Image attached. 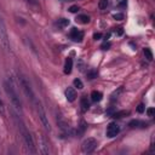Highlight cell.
<instances>
[{
	"mask_svg": "<svg viewBox=\"0 0 155 155\" xmlns=\"http://www.w3.org/2000/svg\"><path fill=\"white\" fill-rule=\"evenodd\" d=\"M13 119H15L17 126H18V130L21 131V134H22V137H23V140H24V142H26L28 149H29L32 153H36V149H35V145H34V140H33V137H32L30 132L28 131V128L26 127V125L23 124V121L21 120V118H19L17 114H13Z\"/></svg>",
	"mask_w": 155,
	"mask_h": 155,
	"instance_id": "1",
	"label": "cell"
},
{
	"mask_svg": "<svg viewBox=\"0 0 155 155\" xmlns=\"http://www.w3.org/2000/svg\"><path fill=\"white\" fill-rule=\"evenodd\" d=\"M4 87H5V91H6L7 96H9L10 101L12 102L13 107H15L16 109H18V110H21V109H22V102H21V100H19V97H18V94H17V92H16L13 85H12L10 81H5Z\"/></svg>",
	"mask_w": 155,
	"mask_h": 155,
	"instance_id": "2",
	"label": "cell"
},
{
	"mask_svg": "<svg viewBox=\"0 0 155 155\" xmlns=\"http://www.w3.org/2000/svg\"><path fill=\"white\" fill-rule=\"evenodd\" d=\"M0 44H1V46H3L6 51H10V50H11L7 29H6L5 23H4V21H3L1 18H0Z\"/></svg>",
	"mask_w": 155,
	"mask_h": 155,
	"instance_id": "3",
	"label": "cell"
},
{
	"mask_svg": "<svg viewBox=\"0 0 155 155\" xmlns=\"http://www.w3.org/2000/svg\"><path fill=\"white\" fill-rule=\"evenodd\" d=\"M18 80H19V84H21L22 90L24 91L26 96L28 97V98H29L30 101H33V102H34V101H35V96H34L33 89L30 87L29 81L27 80V78H26L24 75H22V74H18Z\"/></svg>",
	"mask_w": 155,
	"mask_h": 155,
	"instance_id": "4",
	"label": "cell"
},
{
	"mask_svg": "<svg viewBox=\"0 0 155 155\" xmlns=\"http://www.w3.org/2000/svg\"><path fill=\"white\" fill-rule=\"evenodd\" d=\"M34 103H35V107H36V111H38V115H39V119H40V121H41V124L44 125V127L47 130V131H50L51 130V126H50V123H49V119H47V116H46V113H45V109H44V107H43V104L39 102V101H34Z\"/></svg>",
	"mask_w": 155,
	"mask_h": 155,
	"instance_id": "5",
	"label": "cell"
},
{
	"mask_svg": "<svg viewBox=\"0 0 155 155\" xmlns=\"http://www.w3.org/2000/svg\"><path fill=\"white\" fill-rule=\"evenodd\" d=\"M96 147H97V141L94 138H87V140H85L83 142L81 150L85 154H90V153H92L96 149Z\"/></svg>",
	"mask_w": 155,
	"mask_h": 155,
	"instance_id": "6",
	"label": "cell"
},
{
	"mask_svg": "<svg viewBox=\"0 0 155 155\" xmlns=\"http://www.w3.org/2000/svg\"><path fill=\"white\" fill-rule=\"evenodd\" d=\"M119 131H120V127H119V125L116 124V123H110L108 126H107V137H109V138H113V137H115L116 134L119 133Z\"/></svg>",
	"mask_w": 155,
	"mask_h": 155,
	"instance_id": "7",
	"label": "cell"
},
{
	"mask_svg": "<svg viewBox=\"0 0 155 155\" xmlns=\"http://www.w3.org/2000/svg\"><path fill=\"white\" fill-rule=\"evenodd\" d=\"M70 38L73 39L74 41L80 43V41L83 40V38H84V33L80 32V30H78L76 28H73L72 32H70Z\"/></svg>",
	"mask_w": 155,
	"mask_h": 155,
	"instance_id": "8",
	"label": "cell"
},
{
	"mask_svg": "<svg viewBox=\"0 0 155 155\" xmlns=\"http://www.w3.org/2000/svg\"><path fill=\"white\" fill-rule=\"evenodd\" d=\"M66 98L69 102H74L75 101V98H76V91L73 87H68L66 90Z\"/></svg>",
	"mask_w": 155,
	"mask_h": 155,
	"instance_id": "9",
	"label": "cell"
},
{
	"mask_svg": "<svg viewBox=\"0 0 155 155\" xmlns=\"http://www.w3.org/2000/svg\"><path fill=\"white\" fill-rule=\"evenodd\" d=\"M102 98H103L102 92H100V91H92V93H91V100H92L93 102H101Z\"/></svg>",
	"mask_w": 155,
	"mask_h": 155,
	"instance_id": "10",
	"label": "cell"
},
{
	"mask_svg": "<svg viewBox=\"0 0 155 155\" xmlns=\"http://www.w3.org/2000/svg\"><path fill=\"white\" fill-rule=\"evenodd\" d=\"M72 68H73V61H72V58H67L66 64H64V73H66V74H70V73H72Z\"/></svg>",
	"mask_w": 155,
	"mask_h": 155,
	"instance_id": "11",
	"label": "cell"
},
{
	"mask_svg": "<svg viewBox=\"0 0 155 155\" xmlns=\"http://www.w3.org/2000/svg\"><path fill=\"white\" fill-rule=\"evenodd\" d=\"M76 22H79V23H83V24H86L90 22V17L87 15H80V16H78L76 18Z\"/></svg>",
	"mask_w": 155,
	"mask_h": 155,
	"instance_id": "12",
	"label": "cell"
},
{
	"mask_svg": "<svg viewBox=\"0 0 155 155\" xmlns=\"http://www.w3.org/2000/svg\"><path fill=\"white\" fill-rule=\"evenodd\" d=\"M81 109H83V111H86L89 108H90V103H89V101H87V97H83L81 98Z\"/></svg>",
	"mask_w": 155,
	"mask_h": 155,
	"instance_id": "13",
	"label": "cell"
},
{
	"mask_svg": "<svg viewBox=\"0 0 155 155\" xmlns=\"http://www.w3.org/2000/svg\"><path fill=\"white\" fill-rule=\"evenodd\" d=\"M128 125L131 127H144V126H147V124H144L143 121H140V120H133Z\"/></svg>",
	"mask_w": 155,
	"mask_h": 155,
	"instance_id": "14",
	"label": "cell"
},
{
	"mask_svg": "<svg viewBox=\"0 0 155 155\" xmlns=\"http://www.w3.org/2000/svg\"><path fill=\"white\" fill-rule=\"evenodd\" d=\"M126 115H130V111H128V110L118 111V113H115L113 116H114V118H116V119H120V118H124V116H126Z\"/></svg>",
	"mask_w": 155,
	"mask_h": 155,
	"instance_id": "15",
	"label": "cell"
},
{
	"mask_svg": "<svg viewBox=\"0 0 155 155\" xmlns=\"http://www.w3.org/2000/svg\"><path fill=\"white\" fill-rule=\"evenodd\" d=\"M68 24H69V19H67V18L58 19V26H60V27H67Z\"/></svg>",
	"mask_w": 155,
	"mask_h": 155,
	"instance_id": "16",
	"label": "cell"
},
{
	"mask_svg": "<svg viewBox=\"0 0 155 155\" xmlns=\"http://www.w3.org/2000/svg\"><path fill=\"white\" fill-rule=\"evenodd\" d=\"M144 55H145V58L148 61H151L153 60V52L150 49H144Z\"/></svg>",
	"mask_w": 155,
	"mask_h": 155,
	"instance_id": "17",
	"label": "cell"
},
{
	"mask_svg": "<svg viewBox=\"0 0 155 155\" xmlns=\"http://www.w3.org/2000/svg\"><path fill=\"white\" fill-rule=\"evenodd\" d=\"M73 84H74V86H75L76 89H79V90L84 89V84L81 83V80H80V79H75V80L73 81Z\"/></svg>",
	"mask_w": 155,
	"mask_h": 155,
	"instance_id": "18",
	"label": "cell"
},
{
	"mask_svg": "<svg viewBox=\"0 0 155 155\" xmlns=\"http://www.w3.org/2000/svg\"><path fill=\"white\" fill-rule=\"evenodd\" d=\"M107 6H108V0H100V3H98V7H100L101 10L107 9Z\"/></svg>",
	"mask_w": 155,
	"mask_h": 155,
	"instance_id": "19",
	"label": "cell"
},
{
	"mask_svg": "<svg viewBox=\"0 0 155 155\" xmlns=\"http://www.w3.org/2000/svg\"><path fill=\"white\" fill-rule=\"evenodd\" d=\"M121 91H123V87H120L118 91H115L114 93H113V96H111V100H115V98H118V96L121 93Z\"/></svg>",
	"mask_w": 155,
	"mask_h": 155,
	"instance_id": "20",
	"label": "cell"
},
{
	"mask_svg": "<svg viewBox=\"0 0 155 155\" xmlns=\"http://www.w3.org/2000/svg\"><path fill=\"white\" fill-rule=\"evenodd\" d=\"M0 114H1L3 116H5V108H4V103H3L1 98H0Z\"/></svg>",
	"mask_w": 155,
	"mask_h": 155,
	"instance_id": "21",
	"label": "cell"
},
{
	"mask_svg": "<svg viewBox=\"0 0 155 155\" xmlns=\"http://www.w3.org/2000/svg\"><path fill=\"white\" fill-rule=\"evenodd\" d=\"M27 3L29 5H33L35 7H39V3H38V0H27Z\"/></svg>",
	"mask_w": 155,
	"mask_h": 155,
	"instance_id": "22",
	"label": "cell"
},
{
	"mask_svg": "<svg viewBox=\"0 0 155 155\" xmlns=\"http://www.w3.org/2000/svg\"><path fill=\"white\" fill-rule=\"evenodd\" d=\"M114 18L116 19V21H121V19H124V15L123 13H115Z\"/></svg>",
	"mask_w": 155,
	"mask_h": 155,
	"instance_id": "23",
	"label": "cell"
},
{
	"mask_svg": "<svg viewBox=\"0 0 155 155\" xmlns=\"http://www.w3.org/2000/svg\"><path fill=\"white\" fill-rule=\"evenodd\" d=\"M94 76H97V72H89L87 73V78H89V79H93Z\"/></svg>",
	"mask_w": 155,
	"mask_h": 155,
	"instance_id": "24",
	"label": "cell"
},
{
	"mask_svg": "<svg viewBox=\"0 0 155 155\" xmlns=\"http://www.w3.org/2000/svg\"><path fill=\"white\" fill-rule=\"evenodd\" d=\"M69 11H70L72 13H75V12H78V11H79V7H78L76 5H73V6H70Z\"/></svg>",
	"mask_w": 155,
	"mask_h": 155,
	"instance_id": "25",
	"label": "cell"
},
{
	"mask_svg": "<svg viewBox=\"0 0 155 155\" xmlns=\"http://www.w3.org/2000/svg\"><path fill=\"white\" fill-rule=\"evenodd\" d=\"M154 113H155V110H154V108H149V109L147 110V114H148L149 116H154Z\"/></svg>",
	"mask_w": 155,
	"mask_h": 155,
	"instance_id": "26",
	"label": "cell"
},
{
	"mask_svg": "<svg viewBox=\"0 0 155 155\" xmlns=\"http://www.w3.org/2000/svg\"><path fill=\"white\" fill-rule=\"evenodd\" d=\"M137 111H138V113H143V111H144V106H143V104H140L138 108H137Z\"/></svg>",
	"mask_w": 155,
	"mask_h": 155,
	"instance_id": "27",
	"label": "cell"
},
{
	"mask_svg": "<svg viewBox=\"0 0 155 155\" xmlns=\"http://www.w3.org/2000/svg\"><path fill=\"white\" fill-rule=\"evenodd\" d=\"M109 47H110V43H106V44L102 45V49H103V50H108Z\"/></svg>",
	"mask_w": 155,
	"mask_h": 155,
	"instance_id": "28",
	"label": "cell"
},
{
	"mask_svg": "<svg viewBox=\"0 0 155 155\" xmlns=\"http://www.w3.org/2000/svg\"><path fill=\"white\" fill-rule=\"evenodd\" d=\"M93 38L96 39V40H98V39H101V38H102V34H100V33H96V34L93 35Z\"/></svg>",
	"mask_w": 155,
	"mask_h": 155,
	"instance_id": "29",
	"label": "cell"
},
{
	"mask_svg": "<svg viewBox=\"0 0 155 155\" xmlns=\"http://www.w3.org/2000/svg\"><path fill=\"white\" fill-rule=\"evenodd\" d=\"M115 33L118 34V35H123L124 30H123V28H118V30H115Z\"/></svg>",
	"mask_w": 155,
	"mask_h": 155,
	"instance_id": "30",
	"label": "cell"
},
{
	"mask_svg": "<svg viewBox=\"0 0 155 155\" xmlns=\"http://www.w3.org/2000/svg\"><path fill=\"white\" fill-rule=\"evenodd\" d=\"M62 1H66V0H62Z\"/></svg>",
	"mask_w": 155,
	"mask_h": 155,
	"instance_id": "31",
	"label": "cell"
}]
</instances>
